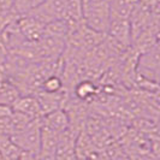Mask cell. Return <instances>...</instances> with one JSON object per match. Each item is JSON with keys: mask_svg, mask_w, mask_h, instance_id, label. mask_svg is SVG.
I'll list each match as a JSON object with an SVG mask.
<instances>
[{"mask_svg": "<svg viewBox=\"0 0 160 160\" xmlns=\"http://www.w3.org/2000/svg\"><path fill=\"white\" fill-rule=\"evenodd\" d=\"M110 19L108 0L102 2H82V22L90 30L106 35Z\"/></svg>", "mask_w": 160, "mask_h": 160, "instance_id": "obj_1", "label": "cell"}, {"mask_svg": "<svg viewBox=\"0 0 160 160\" xmlns=\"http://www.w3.org/2000/svg\"><path fill=\"white\" fill-rule=\"evenodd\" d=\"M10 140L22 152L38 155L41 144V118L32 120L22 130L10 135Z\"/></svg>", "mask_w": 160, "mask_h": 160, "instance_id": "obj_2", "label": "cell"}, {"mask_svg": "<svg viewBox=\"0 0 160 160\" xmlns=\"http://www.w3.org/2000/svg\"><path fill=\"white\" fill-rule=\"evenodd\" d=\"M159 46L155 45L151 49L146 51L143 53L140 54L138 58V75H141V77L143 80L147 81H158L159 76Z\"/></svg>", "mask_w": 160, "mask_h": 160, "instance_id": "obj_3", "label": "cell"}, {"mask_svg": "<svg viewBox=\"0 0 160 160\" xmlns=\"http://www.w3.org/2000/svg\"><path fill=\"white\" fill-rule=\"evenodd\" d=\"M107 35L112 36V39L120 46L129 47L131 45L132 38V25L129 18L111 16L110 25L107 29Z\"/></svg>", "mask_w": 160, "mask_h": 160, "instance_id": "obj_4", "label": "cell"}, {"mask_svg": "<svg viewBox=\"0 0 160 160\" xmlns=\"http://www.w3.org/2000/svg\"><path fill=\"white\" fill-rule=\"evenodd\" d=\"M11 107L15 112L24 114L30 119H36L42 117L38 98L34 95H19Z\"/></svg>", "mask_w": 160, "mask_h": 160, "instance_id": "obj_5", "label": "cell"}, {"mask_svg": "<svg viewBox=\"0 0 160 160\" xmlns=\"http://www.w3.org/2000/svg\"><path fill=\"white\" fill-rule=\"evenodd\" d=\"M41 123L43 127L51 129L56 132H59V134H63L64 131H66L70 128V118L62 108L42 116Z\"/></svg>", "mask_w": 160, "mask_h": 160, "instance_id": "obj_6", "label": "cell"}, {"mask_svg": "<svg viewBox=\"0 0 160 160\" xmlns=\"http://www.w3.org/2000/svg\"><path fill=\"white\" fill-rule=\"evenodd\" d=\"M73 93L76 98L81 101H87L89 99H92L93 96L96 95L98 88L93 83V81L90 80H83L80 83L76 84V87L73 89Z\"/></svg>", "mask_w": 160, "mask_h": 160, "instance_id": "obj_7", "label": "cell"}, {"mask_svg": "<svg viewBox=\"0 0 160 160\" xmlns=\"http://www.w3.org/2000/svg\"><path fill=\"white\" fill-rule=\"evenodd\" d=\"M41 92L47 94H57L63 90V81L58 75H49L42 81L40 86Z\"/></svg>", "mask_w": 160, "mask_h": 160, "instance_id": "obj_8", "label": "cell"}, {"mask_svg": "<svg viewBox=\"0 0 160 160\" xmlns=\"http://www.w3.org/2000/svg\"><path fill=\"white\" fill-rule=\"evenodd\" d=\"M102 1H107V0H82V2H102Z\"/></svg>", "mask_w": 160, "mask_h": 160, "instance_id": "obj_9", "label": "cell"}]
</instances>
